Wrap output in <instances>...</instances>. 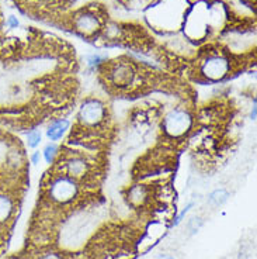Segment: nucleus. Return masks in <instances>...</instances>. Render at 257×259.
Segmentation results:
<instances>
[{
	"label": "nucleus",
	"instance_id": "nucleus-6",
	"mask_svg": "<svg viewBox=\"0 0 257 259\" xmlns=\"http://www.w3.org/2000/svg\"><path fill=\"white\" fill-rule=\"evenodd\" d=\"M75 27L79 32H82L84 35H91L100 28V21L94 14L83 13L77 16L75 20Z\"/></svg>",
	"mask_w": 257,
	"mask_h": 259
},
{
	"label": "nucleus",
	"instance_id": "nucleus-13",
	"mask_svg": "<svg viewBox=\"0 0 257 259\" xmlns=\"http://www.w3.org/2000/svg\"><path fill=\"white\" fill-rule=\"evenodd\" d=\"M39 259H64V256L58 252H46V253H42Z\"/></svg>",
	"mask_w": 257,
	"mask_h": 259
},
{
	"label": "nucleus",
	"instance_id": "nucleus-15",
	"mask_svg": "<svg viewBox=\"0 0 257 259\" xmlns=\"http://www.w3.org/2000/svg\"><path fill=\"white\" fill-rule=\"evenodd\" d=\"M9 26H12V27L19 26V21H17V19H16V17H10V19H9Z\"/></svg>",
	"mask_w": 257,
	"mask_h": 259
},
{
	"label": "nucleus",
	"instance_id": "nucleus-5",
	"mask_svg": "<svg viewBox=\"0 0 257 259\" xmlns=\"http://www.w3.org/2000/svg\"><path fill=\"white\" fill-rule=\"evenodd\" d=\"M65 174L72 179H80L84 178L89 172V163L82 156H72L68 161H65Z\"/></svg>",
	"mask_w": 257,
	"mask_h": 259
},
{
	"label": "nucleus",
	"instance_id": "nucleus-4",
	"mask_svg": "<svg viewBox=\"0 0 257 259\" xmlns=\"http://www.w3.org/2000/svg\"><path fill=\"white\" fill-rule=\"evenodd\" d=\"M228 71H229V62L222 57H211L202 65V73L207 78L214 80L224 78Z\"/></svg>",
	"mask_w": 257,
	"mask_h": 259
},
{
	"label": "nucleus",
	"instance_id": "nucleus-11",
	"mask_svg": "<svg viewBox=\"0 0 257 259\" xmlns=\"http://www.w3.org/2000/svg\"><path fill=\"white\" fill-rule=\"evenodd\" d=\"M57 154H58V147H57V145H54V144H51V145H46L45 149H44V156H45V161L48 162V163H52V162H54Z\"/></svg>",
	"mask_w": 257,
	"mask_h": 259
},
{
	"label": "nucleus",
	"instance_id": "nucleus-3",
	"mask_svg": "<svg viewBox=\"0 0 257 259\" xmlns=\"http://www.w3.org/2000/svg\"><path fill=\"white\" fill-rule=\"evenodd\" d=\"M106 118V107L98 100H87L82 104L79 111V120L83 125L94 127L101 124Z\"/></svg>",
	"mask_w": 257,
	"mask_h": 259
},
{
	"label": "nucleus",
	"instance_id": "nucleus-17",
	"mask_svg": "<svg viewBox=\"0 0 257 259\" xmlns=\"http://www.w3.org/2000/svg\"><path fill=\"white\" fill-rule=\"evenodd\" d=\"M155 259H174L173 256H170V255H158Z\"/></svg>",
	"mask_w": 257,
	"mask_h": 259
},
{
	"label": "nucleus",
	"instance_id": "nucleus-8",
	"mask_svg": "<svg viewBox=\"0 0 257 259\" xmlns=\"http://www.w3.org/2000/svg\"><path fill=\"white\" fill-rule=\"evenodd\" d=\"M12 213H13V200L6 194H0V223L9 220Z\"/></svg>",
	"mask_w": 257,
	"mask_h": 259
},
{
	"label": "nucleus",
	"instance_id": "nucleus-9",
	"mask_svg": "<svg viewBox=\"0 0 257 259\" xmlns=\"http://www.w3.org/2000/svg\"><path fill=\"white\" fill-rule=\"evenodd\" d=\"M148 197V192L143 186H135V188L131 189L129 192V200L132 201L134 204H142L143 201L146 200Z\"/></svg>",
	"mask_w": 257,
	"mask_h": 259
},
{
	"label": "nucleus",
	"instance_id": "nucleus-18",
	"mask_svg": "<svg viewBox=\"0 0 257 259\" xmlns=\"http://www.w3.org/2000/svg\"><path fill=\"white\" fill-rule=\"evenodd\" d=\"M251 118H253V120L256 118V107H253V111H251Z\"/></svg>",
	"mask_w": 257,
	"mask_h": 259
},
{
	"label": "nucleus",
	"instance_id": "nucleus-16",
	"mask_svg": "<svg viewBox=\"0 0 257 259\" xmlns=\"http://www.w3.org/2000/svg\"><path fill=\"white\" fill-rule=\"evenodd\" d=\"M32 162H34V163H38V159H39V152H35V154H34V155H32Z\"/></svg>",
	"mask_w": 257,
	"mask_h": 259
},
{
	"label": "nucleus",
	"instance_id": "nucleus-1",
	"mask_svg": "<svg viewBox=\"0 0 257 259\" xmlns=\"http://www.w3.org/2000/svg\"><path fill=\"white\" fill-rule=\"evenodd\" d=\"M77 194V183L69 176L61 175L54 179L49 188V196L59 204H66L72 201Z\"/></svg>",
	"mask_w": 257,
	"mask_h": 259
},
{
	"label": "nucleus",
	"instance_id": "nucleus-10",
	"mask_svg": "<svg viewBox=\"0 0 257 259\" xmlns=\"http://www.w3.org/2000/svg\"><path fill=\"white\" fill-rule=\"evenodd\" d=\"M228 197H229V193L226 192L225 189H219V190H215V192H212L210 194L208 201L211 204H214V206H221V204H224L228 200Z\"/></svg>",
	"mask_w": 257,
	"mask_h": 259
},
{
	"label": "nucleus",
	"instance_id": "nucleus-14",
	"mask_svg": "<svg viewBox=\"0 0 257 259\" xmlns=\"http://www.w3.org/2000/svg\"><path fill=\"white\" fill-rule=\"evenodd\" d=\"M201 220L199 219H193V220L190 221V224H188V227H190V230H191V233H195L197 230H198L199 227H201Z\"/></svg>",
	"mask_w": 257,
	"mask_h": 259
},
{
	"label": "nucleus",
	"instance_id": "nucleus-7",
	"mask_svg": "<svg viewBox=\"0 0 257 259\" xmlns=\"http://www.w3.org/2000/svg\"><path fill=\"white\" fill-rule=\"evenodd\" d=\"M68 127H69V121L68 120H58V121H55L48 128L46 136L49 137L52 141H57L59 138H62V136L65 134V131L68 130Z\"/></svg>",
	"mask_w": 257,
	"mask_h": 259
},
{
	"label": "nucleus",
	"instance_id": "nucleus-12",
	"mask_svg": "<svg viewBox=\"0 0 257 259\" xmlns=\"http://www.w3.org/2000/svg\"><path fill=\"white\" fill-rule=\"evenodd\" d=\"M27 140H28V147H31V148L37 147L39 144V141H41V134H39V131H37V130L31 131V133L28 134V137H27Z\"/></svg>",
	"mask_w": 257,
	"mask_h": 259
},
{
	"label": "nucleus",
	"instance_id": "nucleus-2",
	"mask_svg": "<svg viewBox=\"0 0 257 259\" xmlns=\"http://www.w3.org/2000/svg\"><path fill=\"white\" fill-rule=\"evenodd\" d=\"M191 116L183 110L170 111L163 121V128L170 137H181L191 127Z\"/></svg>",
	"mask_w": 257,
	"mask_h": 259
}]
</instances>
